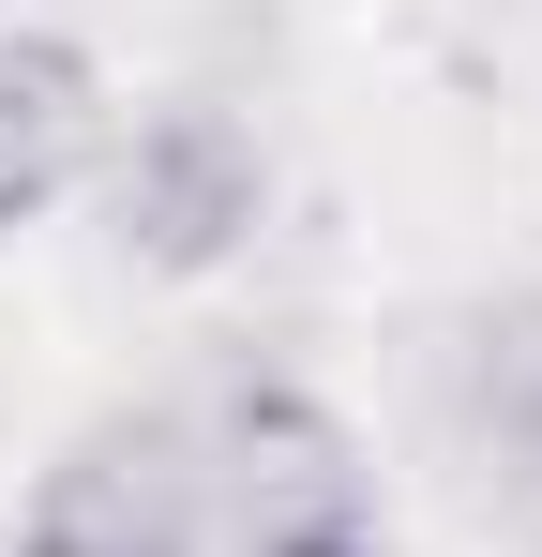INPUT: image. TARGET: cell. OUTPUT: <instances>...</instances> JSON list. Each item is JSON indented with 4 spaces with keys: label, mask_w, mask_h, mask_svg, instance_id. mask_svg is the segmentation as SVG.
<instances>
[{
    "label": "cell",
    "mask_w": 542,
    "mask_h": 557,
    "mask_svg": "<svg viewBox=\"0 0 542 557\" xmlns=\"http://www.w3.org/2000/svg\"><path fill=\"white\" fill-rule=\"evenodd\" d=\"M76 136H90V76H76V46H0V226L30 211V196L76 166Z\"/></svg>",
    "instance_id": "7a4b0ae2"
},
{
    "label": "cell",
    "mask_w": 542,
    "mask_h": 557,
    "mask_svg": "<svg viewBox=\"0 0 542 557\" xmlns=\"http://www.w3.org/2000/svg\"><path fill=\"white\" fill-rule=\"evenodd\" d=\"M30 557H196V482H181L167 437H90L46 512H30Z\"/></svg>",
    "instance_id": "6da1fadb"
}]
</instances>
